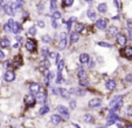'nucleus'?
<instances>
[{"label": "nucleus", "instance_id": "1", "mask_svg": "<svg viewBox=\"0 0 132 128\" xmlns=\"http://www.w3.org/2000/svg\"><path fill=\"white\" fill-rule=\"evenodd\" d=\"M8 26L11 27V30H12L13 33H15V34H18V33L21 32V25L19 23H15L13 19H10V20L7 21Z\"/></svg>", "mask_w": 132, "mask_h": 128}, {"label": "nucleus", "instance_id": "2", "mask_svg": "<svg viewBox=\"0 0 132 128\" xmlns=\"http://www.w3.org/2000/svg\"><path fill=\"white\" fill-rule=\"evenodd\" d=\"M116 121H118V115L111 111L110 114L108 115V126H111L113 123H116Z\"/></svg>", "mask_w": 132, "mask_h": 128}, {"label": "nucleus", "instance_id": "3", "mask_svg": "<svg viewBox=\"0 0 132 128\" xmlns=\"http://www.w3.org/2000/svg\"><path fill=\"white\" fill-rule=\"evenodd\" d=\"M26 49L30 51V52L35 51L36 49V41H35L34 39H29V40L26 42Z\"/></svg>", "mask_w": 132, "mask_h": 128}, {"label": "nucleus", "instance_id": "4", "mask_svg": "<svg viewBox=\"0 0 132 128\" xmlns=\"http://www.w3.org/2000/svg\"><path fill=\"white\" fill-rule=\"evenodd\" d=\"M108 26V20L106 19H98L97 21H96V27L98 28V30H105Z\"/></svg>", "mask_w": 132, "mask_h": 128}, {"label": "nucleus", "instance_id": "5", "mask_svg": "<svg viewBox=\"0 0 132 128\" xmlns=\"http://www.w3.org/2000/svg\"><path fill=\"white\" fill-rule=\"evenodd\" d=\"M57 112L60 113V115H63L65 119H69V111L67 109V107H64V106H57Z\"/></svg>", "mask_w": 132, "mask_h": 128}, {"label": "nucleus", "instance_id": "6", "mask_svg": "<svg viewBox=\"0 0 132 128\" xmlns=\"http://www.w3.org/2000/svg\"><path fill=\"white\" fill-rule=\"evenodd\" d=\"M122 53L126 59H132V46H126Z\"/></svg>", "mask_w": 132, "mask_h": 128}, {"label": "nucleus", "instance_id": "7", "mask_svg": "<svg viewBox=\"0 0 132 128\" xmlns=\"http://www.w3.org/2000/svg\"><path fill=\"white\" fill-rule=\"evenodd\" d=\"M116 37H117V42L119 44L120 46H125V45H126V42H127L126 35H124V34H117Z\"/></svg>", "mask_w": 132, "mask_h": 128}, {"label": "nucleus", "instance_id": "8", "mask_svg": "<svg viewBox=\"0 0 132 128\" xmlns=\"http://www.w3.org/2000/svg\"><path fill=\"white\" fill-rule=\"evenodd\" d=\"M4 78H5V80L7 81V82H12V81H14V79H15V74H14V72L7 70V72L5 73Z\"/></svg>", "mask_w": 132, "mask_h": 128}, {"label": "nucleus", "instance_id": "9", "mask_svg": "<svg viewBox=\"0 0 132 128\" xmlns=\"http://www.w3.org/2000/svg\"><path fill=\"white\" fill-rule=\"evenodd\" d=\"M101 103H102V101H101V99H91V100L89 101V107L91 108H97L101 106Z\"/></svg>", "mask_w": 132, "mask_h": 128}, {"label": "nucleus", "instance_id": "10", "mask_svg": "<svg viewBox=\"0 0 132 128\" xmlns=\"http://www.w3.org/2000/svg\"><path fill=\"white\" fill-rule=\"evenodd\" d=\"M4 11H5V13L7 15H11V17H13V15L15 14V11L13 10V7H12V5H10V4H7V5H5L4 6Z\"/></svg>", "mask_w": 132, "mask_h": 128}, {"label": "nucleus", "instance_id": "11", "mask_svg": "<svg viewBox=\"0 0 132 128\" xmlns=\"http://www.w3.org/2000/svg\"><path fill=\"white\" fill-rule=\"evenodd\" d=\"M29 90H30V93H33V94L37 93V92L40 90V85H39V83H36V82L29 83Z\"/></svg>", "mask_w": 132, "mask_h": 128}, {"label": "nucleus", "instance_id": "12", "mask_svg": "<svg viewBox=\"0 0 132 128\" xmlns=\"http://www.w3.org/2000/svg\"><path fill=\"white\" fill-rule=\"evenodd\" d=\"M50 121H52L53 125H59V123H61V121H62V118H61V115L54 114V115H52V118H50Z\"/></svg>", "mask_w": 132, "mask_h": 128}, {"label": "nucleus", "instance_id": "13", "mask_svg": "<svg viewBox=\"0 0 132 128\" xmlns=\"http://www.w3.org/2000/svg\"><path fill=\"white\" fill-rule=\"evenodd\" d=\"M90 61V56L89 54H87V53H82L80 55V62L81 63H89Z\"/></svg>", "mask_w": 132, "mask_h": 128}, {"label": "nucleus", "instance_id": "14", "mask_svg": "<svg viewBox=\"0 0 132 128\" xmlns=\"http://www.w3.org/2000/svg\"><path fill=\"white\" fill-rule=\"evenodd\" d=\"M105 87L108 90H113L116 88V81L115 80H108L105 83Z\"/></svg>", "mask_w": 132, "mask_h": 128}, {"label": "nucleus", "instance_id": "15", "mask_svg": "<svg viewBox=\"0 0 132 128\" xmlns=\"http://www.w3.org/2000/svg\"><path fill=\"white\" fill-rule=\"evenodd\" d=\"M49 67H50V62L48 61V59H45V60H42V61L40 62V69L42 70V72L46 69V68L48 69Z\"/></svg>", "mask_w": 132, "mask_h": 128}, {"label": "nucleus", "instance_id": "16", "mask_svg": "<svg viewBox=\"0 0 132 128\" xmlns=\"http://www.w3.org/2000/svg\"><path fill=\"white\" fill-rule=\"evenodd\" d=\"M36 94H37V100H39V102H43V101L46 100V98H47L46 92H41V90H39Z\"/></svg>", "mask_w": 132, "mask_h": 128}, {"label": "nucleus", "instance_id": "17", "mask_svg": "<svg viewBox=\"0 0 132 128\" xmlns=\"http://www.w3.org/2000/svg\"><path fill=\"white\" fill-rule=\"evenodd\" d=\"M60 95L62 96V98H64V99H69L70 92L69 90H67L65 88H60Z\"/></svg>", "mask_w": 132, "mask_h": 128}, {"label": "nucleus", "instance_id": "18", "mask_svg": "<svg viewBox=\"0 0 132 128\" xmlns=\"http://www.w3.org/2000/svg\"><path fill=\"white\" fill-rule=\"evenodd\" d=\"M97 10H98V12H100V13H106L108 12V5L105 3L100 4V5H98V7H97Z\"/></svg>", "mask_w": 132, "mask_h": 128}, {"label": "nucleus", "instance_id": "19", "mask_svg": "<svg viewBox=\"0 0 132 128\" xmlns=\"http://www.w3.org/2000/svg\"><path fill=\"white\" fill-rule=\"evenodd\" d=\"M78 40H80V33H77V32L71 33V35H70V41H71V42H77Z\"/></svg>", "mask_w": 132, "mask_h": 128}, {"label": "nucleus", "instance_id": "20", "mask_svg": "<svg viewBox=\"0 0 132 128\" xmlns=\"http://www.w3.org/2000/svg\"><path fill=\"white\" fill-rule=\"evenodd\" d=\"M77 76L80 78V80H83V79H85V76H87V73H85V69H83V68L78 67Z\"/></svg>", "mask_w": 132, "mask_h": 128}, {"label": "nucleus", "instance_id": "21", "mask_svg": "<svg viewBox=\"0 0 132 128\" xmlns=\"http://www.w3.org/2000/svg\"><path fill=\"white\" fill-rule=\"evenodd\" d=\"M84 31V24H81V23H76L75 24V32L81 33Z\"/></svg>", "mask_w": 132, "mask_h": 128}, {"label": "nucleus", "instance_id": "22", "mask_svg": "<svg viewBox=\"0 0 132 128\" xmlns=\"http://www.w3.org/2000/svg\"><path fill=\"white\" fill-rule=\"evenodd\" d=\"M120 100H123V96H122V95H117L115 99H113V100L111 101V102H110V105H109V106H110V108H112L115 105H117V103L119 102Z\"/></svg>", "mask_w": 132, "mask_h": 128}, {"label": "nucleus", "instance_id": "23", "mask_svg": "<svg viewBox=\"0 0 132 128\" xmlns=\"http://www.w3.org/2000/svg\"><path fill=\"white\" fill-rule=\"evenodd\" d=\"M68 46V42H67V39H61V41L59 42V48H60L61 51L65 49Z\"/></svg>", "mask_w": 132, "mask_h": 128}, {"label": "nucleus", "instance_id": "24", "mask_svg": "<svg viewBox=\"0 0 132 128\" xmlns=\"http://www.w3.org/2000/svg\"><path fill=\"white\" fill-rule=\"evenodd\" d=\"M10 45H11V42H10V40H8L7 38H3L1 39V41H0V46H1L3 48L8 47Z\"/></svg>", "mask_w": 132, "mask_h": 128}, {"label": "nucleus", "instance_id": "25", "mask_svg": "<svg viewBox=\"0 0 132 128\" xmlns=\"http://www.w3.org/2000/svg\"><path fill=\"white\" fill-rule=\"evenodd\" d=\"M117 34H118V28L116 27V26H111V27H109V35L113 37V35H117Z\"/></svg>", "mask_w": 132, "mask_h": 128}, {"label": "nucleus", "instance_id": "26", "mask_svg": "<svg viewBox=\"0 0 132 128\" xmlns=\"http://www.w3.org/2000/svg\"><path fill=\"white\" fill-rule=\"evenodd\" d=\"M26 103H27V105H29V106H34V105H35V99H34V96H32V95L26 96Z\"/></svg>", "mask_w": 132, "mask_h": 128}, {"label": "nucleus", "instance_id": "27", "mask_svg": "<svg viewBox=\"0 0 132 128\" xmlns=\"http://www.w3.org/2000/svg\"><path fill=\"white\" fill-rule=\"evenodd\" d=\"M49 112V106L48 105H45L40 108V111H39V115H43L45 113H48Z\"/></svg>", "mask_w": 132, "mask_h": 128}, {"label": "nucleus", "instance_id": "28", "mask_svg": "<svg viewBox=\"0 0 132 128\" xmlns=\"http://www.w3.org/2000/svg\"><path fill=\"white\" fill-rule=\"evenodd\" d=\"M88 18H89L90 20H95L96 18H97V14H96L95 11L89 10V11H88Z\"/></svg>", "mask_w": 132, "mask_h": 128}, {"label": "nucleus", "instance_id": "29", "mask_svg": "<svg viewBox=\"0 0 132 128\" xmlns=\"http://www.w3.org/2000/svg\"><path fill=\"white\" fill-rule=\"evenodd\" d=\"M12 7H13V10H14L15 12H19V11H21V8H22V4L14 3V4H12Z\"/></svg>", "mask_w": 132, "mask_h": 128}, {"label": "nucleus", "instance_id": "30", "mask_svg": "<svg viewBox=\"0 0 132 128\" xmlns=\"http://www.w3.org/2000/svg\"><path fill=\"white\" fill-rule=\"evenodd\" d=\"M41 40L43 41V42H46V44H49L50 41H52V37H50V35H42V37H41Z\"/></svg>", "mask_w": 132, "mask_h": 128}, {"label": "nucleus", "instance_id": "31", "mask_svg": "<svg viewBox=\"0 0 132 128\" xmlns=\"http://www.w3.org/2000/svg\"><path fill=\"white\" fill-rule=\"evenodd\" d=\"M61 18V12H59V11H54V13H53V20H57V19H60Z\"/></svg>", "mask_w": 132, "mask_h": 128}, {"label": "nucleus", "instance_id": "32", "mask_svg": "<svg viewBox=\"0 0 132 128\" xmlns=\"http://www.w3.org/2000/svg\"><path fill=\"white\" fill-rule=\"evenodd\" d=\"M41 54L43 55V58H48V55H49V51H48L46 47H43V48H41Z\"/></svg>", "mask_w": 132, "mask_h": 128}, {"label": "nucleus", "instance_id": "33", "mask_svg": "<svg viewBox=\"0 0 132 128\" xmlns=\"http://www.w3.org/2000/svg\"><path fill=\"white\" fill-rule=\"evenodd\" d=\"M83 119H84V121H87V122H90V121L94 120V118H92L91 114H84V116H83Z\"/></svg>", "mask_w": 132, "mask_h": 128}, {"label": "nucleus", "instance_id": "34", "mask_svg": "<svg viewBox=\"0 0 132 128\" xmlns=\"http://www.w3.org/2000/svg\"><path fill=\"white\" fill-rule=\"evenodd\" d=\"M28 34L29 35H35L36 34V28L33 26V27H30V28H28Z\"/></svg>", "mask_w": 132, "mask_h": 128}, {"label": "nucleus", "instance_id": "35", "mask_svg": "<svg viewBox=\"0 0 132 128\" xmlns=\"http://www.w3.org/2000/svg\"><path fill=\"white\" fill-rule=\"evenodd\" d=\"M98 45H100V46H102V47H108V48L112 47V45H111V44H108V42H103V41H101V42H98Z\"/></svg>", "mask_w": 132, "mask_h": 128}, {"label": "nucleus", "instance_id": "36", "mask_svg": "<svg viewBox=\"0 0 132 128\" xmlns=\"http://www.w3.org/2000/svg\"><path fill=\"white\" fill-rule=\"evenodd\" d=\"M62 82V74H61V72L57 73V78H56V83H61Z\"/></svg>", "mask_w": 132, "mask_h": 128}, {"label": "nucleus", "instance_id": "37", "mask_svg": "<svg viewBox=\"0 0 132 128\" xmlns=\"http://www.w3.org/2000/svg\"><path fill=\"white\" fill-rule=\"evenodd\" d=\"M64 3V6H71L74 4V0H63Z\"/></svg>", "mask_w": 132, "mask_h": 128}, {"label": "nucleus", "instance_id": "38", "mask_svg": "<svg viewBox=\"0 0 132 128\" xmlns=\"http://www.w3.org/2000/svg\"><path fill=\"white\" fill-rule=\"evenodd\" d=\"M125 80H126V82L132 83V74H127L126 78H125Z\"/></svg>", "mask_w": 132, "mask_h": 128}, {"label": "nucleus", "instance_id": "39", "mask_svg": "<svg viewBox=\"0 0 132 128\" xmlns=\"http://www.w3.org/2000/svg\"><path fill=\"white\" fill-rule=\"evenodd\" d=\"M89 85V82H88L85 79H83V80H80V86H88Z\"/></svg>", "mask_w": 132, "mask_h": 128}, {"label": "nucleus", "instance_id": "40", "mask_svg": "<svg viewBox=\"0 0 132 128\" xmlns=\"http://www.w3.org/2000/svg\"><path fill=\"white\" fill-rule=\"evenodd\" d=\"M4 30H5V32H12V30H11V27L10 26H8V24H5V25H4Z\"/></svg>", "mask_w": 132, "mask_h": 128}, {"label": "nucleus", "instance_id": "41", "mask_svg": "<svg viewBox=\"0 0 132 128\" xmlns=\"http://www.w3.org/2000/svg\"><path fill=\"white\" fill-rule=\"evenodd\" d=\"M47 78H48V82H49L50 80H52L53 78H54V72H49L48 73V75H47Z\"/></svg>", "mask_w": 132, "mask_h": 128}, {"label": "nucleus", "instance_id": "42", "mask_svg": "<svg viewBox=\"0 0 132 128\" xmlns=\"http://www.w3.org/2000/svg\"><path fill=\"white\" fill-rule=\"evenodd\" d=\"M126 25H127V27H129L130 30H132V19H129V20L126 21Z\"/></svg>", "mask_w": 132, "mask_h": 128}, {"label": "nucleus", "instance_id": "43", "mask_svg": "<svg viewBox=\"0 0 132 128\" xmlns=\"http://www.w3.org/2000/svg\"><path fill=\"white\" fill-rule=\"evenodd\" d=\"M37 26H39V27H41V28H43V27H45V23H43L42 20L37 21Z\"/></svg>", "mask_w": 132, "mask_h": 128}, {"label": "nucleus", "instance_id": "44", "mask_svg": "<svg viewBox=\"0 0 132 128\" xmlns=\"http://www.w3.org/2000/svg\"><path fill=\"white\" fill-rule=\"evenodd\" d=\"M75 107H76V101L71 100L70 101V108H75Z\"/></svg>", "mask_w": 132, "mask_h": 128}, {"label": "nucleus", "instance_id": "45", "mask_svg": "<svg viewBox=\"0 0 132 128\" xmlns=\"http://www.w3.org/2000/svg\"><path fill=\"white\" fill-rule=\"evenodd\" d=\"M60 38H61V39H67V33H65V32H62V33L60 34Z\"/></svg>", "mask_w": 132, "mask_h": 128}, {"label": "nucleus", "instance_id": "46", "mask_svg": "<svg viewBox=\"0 0 132 128\" xmlns=\"http://www.w3.org/2000/svg\"><path fill=\"white\" fill-rule=\"evenodd\" d=\"M3 59H5V53L3 51H0V60H3Z\"/></svg>", "mask_w": 132, "mask_h": 128}, {"label": "nucleus", "instance_id": "47", "mask_svg": "<svg viewBox=\"0 0 132 128\" xmlns=\"http://www.w3.org/2000/svg\"><path fill=\"white\" fill-rule=\"evenodd\" d=\"M11 66H12V63H11V61H6V62H5V67H6V68H10Z\"/></svg>", "mask_w": 132, "mask_h": 128}, {"label": "nucleus", "instance_id": "48", "mask_svg": "<svg viewBox=\"0 0 132 128\" xmlns=\"http://www.w3.org/2000/svg\"><path fill=\"white\" fill-rule=\"evenodd\" d=\"M89 63H90V68H92L94 66H95V61H94V60H90Z\"/></svg>", "mask_w": 132, "mask_h": 128}, {"label": "nucleus", "instance_id": "49", "mask_svg": "<svg viewBox=\"0 0 132 128\" xmlns=\"http://www.w3.org/2000/svg\"><path fill=\"white\" fill-rule=\"evenodd\" d=\"M53 27H54V28H57V24H56V21H53Z\"/></svg>", "mask_w": 132, "mask_h": 128}, {"label": "nucleus", "instance_id": "50", "mask_svg": "<svg viewBox=\"0 0 132 128\" xmlns=\"http://www.w3.org/2000/svg\"><path fill=\"white\" fill-rule=\"evenodd\" d=\"M113 3H115V6H116V7H119V5H118V0H113Z\"/></svg>", "mask_w": 132, "mask_h": 128}, {"label": "nucleus", "instance_id": "51", "mask_svg": "<svg viewBox=\"0 0 132 128\" xmlns=\"http://www.w3.org/2000/svg\"><path fill=\"white\" fill-rule=\"evenodd\" d=\"M21 40H22V38H21V37H16V41H18V42H21Z\"/></svg>", "mask_w": 132, "mask_h": 128}, {"label": "nucleus", "instance_id": "52", "mask_svg": "<svg viewBox=\"0 0 132 128\" xmlns=\"http://www.w3.org/2000/svg\"><path fill=\"white\" fill-rule=\"evenodd\" d=\"M13 47H14V48H19V44H15V45H13Z\"/></svg>", "mask_w": 132, "mask_h": 128}, {"label": "nucleus", "instance_id": "53", "mask_svg": "<svg viewBox=\"0 0 132 128\" xmlns=\"http://www.w3.org/2000/svg\"><path fill=\"white\" fill-rule=\"evenodd\" d=\"M16 3H19V4H23V0H16Z\"/></svg>", "mask_w": 132, "mask_h": 128}, {"label": "nucleus", "instance_id": "54", "mask_svg": "<svg viewBox=\"0 0 132 128\" xmlns=\"http://www.w3.org/2000/svg\"><path fill=\"white\" fill-rule=\"evenodd\" d=\"M125 128H132V125H127V126H126V127H125Z\"/></svg>", "mask_w": 132, "mask_h": 128}, {"label": "nucleus", "instance_id": "55", "mask_svg": "<svg viewBox=\"0 0 132 128\" xmlns=\"http://www.w3.org/2000/svg\"><path fill=\"white\" fill-rule=\"evenodd\" d=\"M74 126H75L76 128H80V127H78V125H74Z\"/></svg>", "mask_w": 132, "mask_h": 128}, {"label": "nucleus", "instance_id": "56", "mask_svg": "<svg viewBox=\"0 0 132 128\" xmlns=\"http://www.w3.org/2000/svg\"><path fill=\"white\" fill-rule=\"evenodd\" d=\"M85 1H88V3H91V0H85Z\"/></svg>", "mask_w": 132, "mask_h": 128}, {"label": "nucleus", "instance_id": "57", "mask_svg": "<svg viewBox=\"0 0 132 128\" xmlns=\"http://www.w3.org/2000/svg\"><path fill=\"white\" fill-rule=\"evenodd\" d=\"M97 128H106V127H97Z\"/></svg>", "mask_w": 132, "mask_h": 128}, {"label": "nucleus", "instance_id": "58", "mask_svg": "<svg viewBox=\"0 0 132 128\" xmlns=\"http://www.w3.org/2000/svg\"><path fill=\"white\" fill-rule=\"evenodd\" d=\"M1 7H4V6H3V5H0V8H1Z\"/></svg>", "mask_w": 132, "mask_h": 128}]
</instances>
